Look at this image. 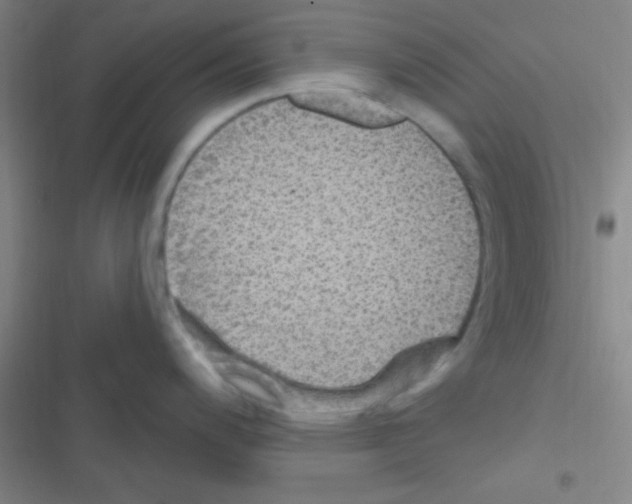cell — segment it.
I'll return each mask as SVG.
<instances>
[{"label": "cell", "instance_id": "6da1fadb", "mask_svg": "<svg viewBox=\"0 0 632 504\" xmlns=\"http://www.w3.org/2000/svg\"><path fill=\"white\" fill-rule=\"evenodd\" d=\"M290 99L300 108L314 110L351 124L375 127L399 121V115L388 107L349 90L309 88L290 94Z\"/></svg>", "mask_w": 632, "mask_h": 504}]
</instances>
